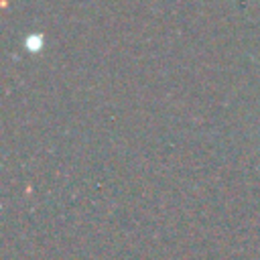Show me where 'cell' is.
<instances>
[{"instance_id": "6da1fadb", "label": "cell", "mask_w": 260, "mask_h": 260, "mask_svg": "<svg viewBox=\"0 0 260 260\" xmlns=\"http://www.w3.org/2000/svg\"><path fill=\"white\" fill-rule=\"evenodd\" d=\"M45 45V37L41 32H30L26 39H24V47L30 51V53H39Z\"/></svg>"}]
</instances>
